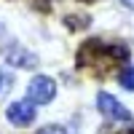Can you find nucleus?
Returning a JSON list of instances; mask_svg holds the SVG:
<instances>
[{"mask_svg": "<svg viewBox=\"0 0 134 134\" xmlns=\"http://www.w3.org/2000/svg\"><path fill=\"white\" fill-rule=\"evenodd\" d=\"M121 3H124L126 8H134V0H121Z\"/></svg>", "mask_w": 134, "mask_h": 134, "instance_id": "obj_11", "label": "nucleus"}, {"mask_svg": "<svg viewBox=\"0 0 134 134\" xmlns=\"http://www.w3.org/2000/svg\"><path fill=\"white\" fill-rule=\"evenodd\" d=\"M8 121L14 126H30L32 121H35V105L30 102H14V105H8Z\"/></svg>", "mask_w": 134, "mask_h": 134, "instance_id": "obj_5", "label": "nucleus"}, {"mask_svg": "<svg viewBox=\"0 0 134 134\" xmlns=\"http://www.w3.org/2000/svg\"><path fill=\"white\" fill-rule=\"evenodd\" d=\"M118 81H121V86H124L126 91H134V67H126V70L118 75Z\"/></svg>", "mask_w": 134, "mask_h": 134, "instance_id": "obj_7", "label": "nucleus"}, {"mask_svg": "<svg viewBox=\"0 0 134 134\" xmlns=\"http://www.w3.org/2000/svg\"><path fill=\"white\" fill-rule=\"evenodd\" d=\"M97 107H99V113L107 115L110 121H131V113L118 102L113 94H107V91H99L97 94Z\"/></svg>", "mask_w": 134, "mask_h": 134, "instance_id": "obj_3", "label": "nucleus"}, {"mask_svg": "<svg viewBox=\"0 0 134 134\" xmlns=\"http://www.w3.org/2000/svg\"><path fill=\"white\" fill-rule=\"evenodd\" d=\"M38 134H67V131H64L62 126H54V124H51V126H43Z\"/></svg>", "mask_w": 134, "mask_h": 134, "instance_id": "obj_9", "label": "nucleus"}, {"mask_svg": "<svg viewBox=\"0 0 134 134\" xmlns=\"http://www.w3.org/2000/svg\"><path fill=\"white\" fill-rule=\"evenodd\" d=\"M115 134H134V126H126V129H118Z\"/></svg>", "mask_w": 134, "mask_h": 134, "instance_id": "obj_10", "label": "nucleus"}, {"mask_svg": "<svg viewBox=\"0 0 134 134\" xmlns=\"http://www.w3.org/2000/svg\"><path fill=\"white\" fill-rule=\"evenodd\" d=\"M129 48L124 46V43H118V40H102V38H91V40H86L81 48H78L75 54V64H78V70H88L91 75L97 78H102L107 75L110 70H115V67L121 62H129Z\"/></svg>", "mask_w": 134, "mask_h": 134, "instance_id": "obj_1", "label": "nucleus"}, {"mask_svg": "<svg viewBox=\"0 0 134 134\" xmlns=\"http://www.w3.org/2000/svg\"><path fill=\"white\" fill-rule=\"evenodd\" d=\"M78 3H94V0H78Z\"/></svg>", "mask_w": 134, "mask_h": 134, "instance_id": "obj_12", "label": "nucleus"}, {"mask_svg": "<svg viewBox=\"0 0 134 134\" xmlns=\"http://www.w3.org/2000/svg\"><path fill=\"white\" fill-rule=\"evenodd\" d=\"M88 24H91V16H83V14H70V16H64V27L72 30V32L86 30Z\"/></svg>", "mask_w": 134, "mask_h": 134, "instance_id": "obj_6", "label": "nucleus"}, {"mask_svg": "<svg viewBox=\"0 0 134 134\" xmlns=\"http://www.w3.org/2000/svg\"><path fill=\"white\" fill-rule=\"evenodd\" d=\"M11 83H14V78H11V72H3V67H0V97L11 91Z\"/></svg>", "mask_w": 134, "mask_h": 134, "instance_id": "obj_8", "label": "nucleus"}, {"mask_svg": "<svg viewBox=\"0 0 134 134\" xmlns=\"http://www.w3.org/2000/svg\"><path fill=\"white\" fill-rule=\"evenodd\" d=\"M3 59L8 64H14V67H27V70H32V67L38 64V57L32 51H27L24 46H19V43H11V46L3 51Z\"/></svg>", "mask_w": 134, "mask_h": 134, "instance_id": "obj_4", "label": "nucleus"}, {"mask_svg": "<svg viewBox=\"0 0 134 134\" xmlns=\"http://www.w3.org/2000/svg\"><path fill=\"white\" fill-rule=\"evenodd\" d=\"M57 97V83L48 75H35L27 86V99L32 105H48L51 99Z\"/></svg>", "mask_w": 134, "mask_h": 134, "instance_id": "obj_2", "label": "nucleus"}]
</instances>
